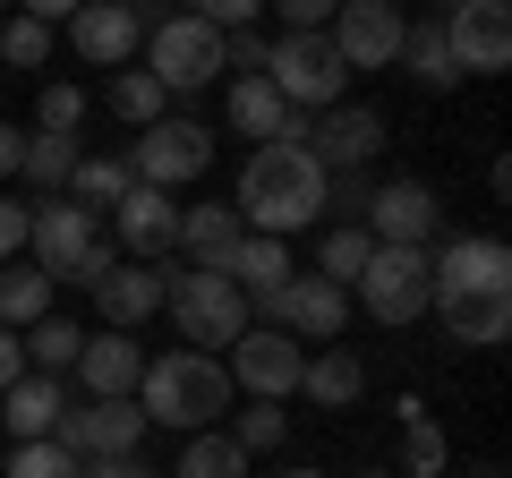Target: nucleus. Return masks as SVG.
Segmentation results:
<instances>
[{
  "instance_id": "obj_1",
  "label": "nucleus",
  "mask_w": 512,
  "mask_h": 478,
  "mask_svg": "<svg viewBox=\"0 0 512 478\" xmlns=\"http://www.w3.org/2000/svg\"><path fill=\"white\" fill-rule=\"evenodd\" d=\"M231 214L265 239H291L308 222H325V163L308 146H291V137H265L248 154V171H239V188H231Z\"/></svg>"
},
{
  "instance_id": "obj_2",
  "label": "nucleus",
  "mask_w": 512,
  "mask_h": 478,
  "mask_svg": "<svg viewBox=\"0 0 512 478\" xmlns=\"http://www.w3.org/2000/svg\"><path fill=\"white\" fill-rule=\"evenodd\" d=\"M137 410H146V427H180V436H197V427H214L222 410H231V368H222L214 350H163V359H146V376H137Z\"/></svg>"
},
{
  "instance_id": "obj_3",
  "label": "nucleus",
  "mask_w": 512,
  "mask_h": 478,
  "mask_svg": "<svg viewBox=\"0 0 512 478\" xmlns=\"http://www.w3.org/2000/svg\"><path fill=\"white\" fill-rule=\"evenodd\" d=\"M163 308H171V325H180V342H188V350H231L239 333H248V291H239L231 274H197V265H171Z\"/></svg>"
},
{
  "instance_id": "obj_4",
  "label": "nucleus",
  "mask_w": 512,
  "mask_h": 478,
  "mask_svg": "<svg viewBox=\"0 0 512 478\" xmlns=\"http://www.w3.org/2000/svg\"><path fill=\"white\" fill-rule=\"evenodd\" d=\"M26 248H35L26 265H43L52 282H94V274L111 265L103 214H86V205H69V197H43V205H35V222H26Z\"/></svg>"
},
{
  "instance_id": "obj_5",
  "label": "nucleus",
  "mask_w": 512,
  "mask_h": 478,
  "mask_svg": "<svg viewBox=\"0 0 512 478\" xmlns=\"http://www.w3.org/2000/svg\"><path fill=\"white\" fill-rule=\"evenodd\" d=\"M265 86L282 94L291 111H333L342 103V86H350V69H342V52H333L325 35H282L274 43V60H265Z\"/></svg>"
},
{
  "instance_id": "obj_6",
  "label": "nucleus",
  "mask_w": 512,
  "mask_h": 478,
  "mask_svg": "<svg viewBox=\"0 0 512 478\" xmlns=\"http://www.w3.org/2000/svg\"><path fill=\"white\" fill-rule=\"evenodd\" d=\"M146 77H154L163 94L214 86V77H222V35L197 18V9H180L171 26H154V35H146Z\"/></svg>"
},
{
  "instance_id": "obj_7",
  "label": "nucleus",
  "mask_w": 512,
  "mask_h": 478,
  "mask_svg": "<svg viewBox=\"0 0 512 478\" xmlns=\"http://www.w3.org/2000/svg\"><path fill=\"white\" fill-rule=\"evenodd\" d=\"M359 231L376 239V248H436V239H444V205H436L427 180H402V171H393V180H376Z\"/></svg>"
},
{
  "instance_id": "obj_8",
  "label": "nucleus",
  "mask_w": 512,
  "mask_h": 478,
  "mask_svg": "<svg viewBox=\"0 0 512 478\" xmlns=\"http://www.w3.org/2000/svg\"><path fill=\"white\" fill-rule=\"evenodd\" d=\"M248 325H282L291 342H342V325H350V291H342V282H325V274H291L274 299H256Z\"/></svg>"
},
{
  "instance_id": "obj_9",
  "label": "nucleus",
  "mask_w": 512,
  "mask_h": 478,
  "mask_svg": "<svg viewBox=\"0 0 512 478\" xmlns=\"http://www.w3.org/2000/svg\"><path fill=\"white\" fill-rule=\"evenodd\" d=\"M231 393H248V402H282V393H299V368H308V342H291L282 325H248L231 342Z\"/></svg>"
},
{
  "instance_id": "obj_10",
  "label": "nucleus",
  "mask_w": 512,
  "mask_h": 478,
  "mask_svg": "<svg viewBox=\"0 0 512 478\" xmlns=\"http://www.w3.org/2000/svg\"><path fill=\"white\" fill-rule=\"evenodd\" d=\"M214 163V129H197V120H154L137 146H128V180H146V188H188L197 171Z\"/></svg>"
},
{
  "instance_id": "obj_11",
  "label": "nucleus",
  "mask_w": 512,
  "mask_h": 478,
  "mask_svg": "<svg viewBox=\"0 0 512 478\" xmlns=\"http://www.w3.org/2000/svg\"><path fill=\"white\" fill-rule=\"evenodd\" d=\"M350 291H359V308L376 316V325H410V316H427V248H376Z\"/></svg>"
},
{
  "instance_id": "obj_12",
  "label": "nucleus",
  "mask_w": 512,
  "mask_h": 478,
  "mask_svg": "<svg viewBox=\"0 0 512 478\" xmlns=\"http://www.w3.org/2000/svg\"><path fill=\"white\" fill-rule=\"evenodd\" d=\"M402 9H384V0H333V18H325V43L342 52V69H393L402 60Z\"/></svg>"
},
{
  "instance_id": "obj_13",
  "label": "nucleus",
  "mask_w": 512,
  "mask_h": 478,
  "mask_svg": "<svg viewBox=\"0 0 512 478\" xmlns=\"http://www.w3.org/2000/svg\"><path fill=\"white\" fill-rule=\"evenodd\" d=\"M52 444H69L77 461H137L146 444V410L137 402H69L52 427Z\"/></svg>"
},
{
  "instance_id": "obj_14",
  "label": "nucleus",
  "mask_w": 512,
  "mask_h": 478,
  "mask_svg": "<svg viewBox=\"0 0 512 478\" xmlns=\"http://www.w3.org/2000/svg\"><path fill=\"white\" fill-rule=\"evenodd\" d=\"M163 282H171V265H163V257H128V265L111 257L103 274L86 282V291H94V308H103V325H111V333H137L154 308H163Z\"/></svg>"
},
{
  "instance_id": "obj_15",
  "label": "nucleus",
  "mask_w": 512,
  "mask_h": 478,
  "mask_svg": "<svg viewBox=\"0 0 512 478\" xmlns=\"http://www.w3.org/2000/svg\"><path fill=\"white\" fill-rule=\"evenodd\" d=\"M308 154L325 163V180H333V171H367L384 154V111H367V103L316 111V120H308Z\"/></svg>"
},
{
  "instance_id": "obj_16",
  "label": "nucleus",
  "mask_w": 512,
  "mask_h": 478,
  "mask_svg": "<svg viewBox=\"0 0 512 478\" xmlns=\"http://www.w3.org/2000/svg\"><path fill=\"white\" fill-rule=\"evenodd\" d=\"M444 43H453V69L461 77L512 69V9H504V0H470V9L444 18Z\"/></svg>"
},
{
  "instance_id": "obj_17",
  "label": "nucleus",
  "mask_w": 512,
  "mask_h": 478,
  "mask_svg": "<svg viewBox=\"0 0 512 478\" xmlns=\"http://www.w3.org/2000/svg\"><path fill=\"white\" fill-rule=\"evenodd\" d=\"M69 43L86 69H137V52H146V26L128 18L120 0H77L69 9Z\"/></svg>"
},
{
  "instance_id": "obj_18",
  "label": "nucleus",
  "mask_w": 512,
  "mask_h": 478,
  "mask_svg": "<svg viewBox=\"0 0 512 478\" xmlns=\"http://www.w3.org/2000/svg\"><path fill=\"white\" fill-rule=\"evenodd\" d=\"M137 376H146V350L128 342V333H86V350H77L86 402H137Z\"/></svg>"
},
{
  "instance_id": "obj_19",
  "label": "nucleus",
  "mask_w": 512,
  "mask_h": 478,
  "mask_svg": "<svg viewBox=\"0 0 512 478\" xmlns=\"http://www.w3.org/2000/svg\"><path fill=\"white\" fill-rule=\"evenodd\" d=\"M111 222H120V248H128V257H171V239H180V197L137 180L120 205H111Z\"/></svg>"
},
{
  "instance_id": "obj_20",
  "label": "nucleus",
  "mask_w": 512,
  "mask_h": 478,
  "mask_svg": "<svg viewBox=\"0 0 512 478\" xmlns=\"http://www.w3.org/2000/svg\"><path fill=\"white\" fill-rule=\"evenodd\" d=\"M444 316V342L461 350H495L512 333V291H453V299H427Z\"/></svg>"
},
{
  "instance_id": "obj_21",
  "label": "nucleus",
  "mask_w": 512,
  "mask_h": 478,
  "mask_svg": "<svg viewBox=\"0 0 512 478\" xmlns=\"http://www.w3.org/2000/svg\"><path fill=\"white\" fill-rule=\"evenodd\" d=\"M60 410H69V393H60V376H35V368H26L18 385L0 393V427H9L18 444H43V436L60 427Z\"/></svg>"
},
{
  "instance_id": "obj_22",
  "label": "nucleus",
  "mask_w": 512,
  "mask_h": 478,
  "mask_svg": "<svg viewBox=\"0 0 512 478\" xmlns=\"http://www.w3.org/2000/svg\"><path fill=\"white\" fill-rule=\"evenodd\" d=\"M239 239H248V222H239L231 205H180V239H171V248H188L197 274H222V257H231Z\"/></svg>"
},
{
  "instance_id": "obj_23",
  "label": "nucleus",
  "mask_w": 512,
  "mask_h": 478,
  "mask_svg": "<svg viewBox=\"0 0 512 478\" xmlns=\"http://www.w3.org/2000/svg\"><path fill=\"white\" fill-rule=\"evenodd\" d=\"M222 274H231L248 299H274L282 282L299 274V265H291V239H265V231H248V239L231 248V257H222Z\"/></svg>"
},
{
  "instance_id": "obj_24",
  "label": "nucleus",
  "mask_w": 512,
  "mask_h": 478,
  "mask_svg": "<svg viewBox=\"0 0 512 478\" xmlns=\"http://www.w3.org/2000/svg\"><path fill=\"white\" fill-rule=\"evenodd\" d=\"M299 393H308L316 410H350V402L367 393V368L350 359V350H333V342H325V350L308 359V368H299Z\"/></svg>"
},
{
  "instance_id": "obj_25",
  "label": "nucleus",
  "mask_w": 512,
  "mask_h": 478,
  "mask_svg": "<svg viewBox=\"0 0 512 478\" xmlns=\"http://www.w3.org/2000/svg\"><path fill=\"white\" fill-rule=\"evenodd\" d=\"M18 350H26V368H35V376H69L77 350H86V325H69V316H35V325L18 333Z\"/></svg>"
},
{
  "instance_id": "obj_26",
  "label": "nucleus",
  "mask_w": 512,
  "mask_h": 478,
  "mask_svg": "<svg viewBox=\"0 0 512 478\" xmlns=\"http://www.w3.org/2000/svg\"><path fill=\"white\" fill-rule=\"evenodd\" d=\"M453 470V444L427 419V402H402V478H444Z\"/></svg>"
},
{
  "instance_id": "obj_27",
  "label": "nucleus",
  "mask_w": 512,
  "mask_h": 478,
  "mask_svg": "<svg viewBox=\"0 0 512 478\" xmlns=\"http://www.w3.org/2000/svg\"><path fill=\"white\" fill-rule=\"evenodd\" d=\"M128 188H137V180H128L120 154H77V171H69V205H86V214H111Z\"/></svg>"
},
{
  "instance_id": "obj_28",
  "label": "nucleus",
  "mask_w": 512,
  "mask_h": 478,
  "mask_svg": "<svg viewBox=\"0 0 512 478\" xmlns=\"http://www.w3.org/2000/svg\"><path fill=\"white\" fill-rule=\"evenodd\" d=\"M402 69L419 77V86H461V69H453V43H444V18H427V26H402Z\"/></svg>"
},
{
  "instance_id": "obj_29",
  "label": "nucleus",
  "mask_w": 512,
  "mask_h": 478,
  "mask_svg": "<svg viewBox=\"0 0 512 478\" xmlns=\"http://www.w3.org/2000/svg\"><path fill=\"white\" fill-rule=\"evenodd\" d=\"M35 316H52V274L43 265H0V325L26 333Z\"/></svg>"
},
{
  "instance_id": "obj_30",
  "label": "nucleus",
  "mask_w": 512,
  "mask_h": 478,
  "mask_svg": "<svg viewBox=\"0 0 512 478\" xmlns=\"http://www.w3.org/2000/svg\"><path fill=\"white\" fill-rule=\"evenodd\" d=\"M282 120H291V103H282L265 77H231V129H239V137L265 146V137H282Z\"/></svg>"
},
{
  "instance_id": "obj_31",
  "label": "nucleus",
  "mask_w": 512,
  "mask_h": 478,
  "mask_svg": "<svg viewBox=\"0 0 512 478\" xmlns=\"http://www.w3.org/2000/svg\"><path fill=\"white\" fill-rule=\"evenodd\" d=\"M103 103H111V120H128V129H154V120L171 111V94L154 86L146 69H111V94H103Z\"/></svg>"
},
{
  "instance_id": "obj_32",
  "label": "nucleus",
  "mask_w": 512,
  "mask_h": 478,
  "mask_svg": "<svg viewBox=\"0 0 512 478\" xmlns=\"http://www.w3.org/2000/svg\"><path fill=\"white\" fill-rule=\"evenodd\" d=\"M163 478H248V453L231 436H214V427H197L180 444V470H163Z\"/></svg>"
},
{
  "instance_id": "obj_33",
  "label": "nucleus",
  "mask_w": 512,
  "mask_h": 478,
  "mask_svg": "<svg viewBox=\"0 0 512 478\" xmlns=\"http://www.w3.org/2000/svg\"><path fill=\"white\" fill-rule=\"evenodd\" d=\"M18 171L43 188V197H60V188H69V171H77V137L35 129V137H26V154H18Z\"/></svg>"
},
{
  "instance_id": "obj_34",
  "label": "nucleus",
  "mask_w": 512,
  "mask_h": 478,
  "mask_svg": "<svg viewBox=\"0 0 512 478\" xmlns=\"http://www.w3.org/2000/svg\"><path fill=\"white\" fill-rule=\"evenodd\" d=\"M43 60H52V26L9 9V18H0V69H43Z\"/></svg>"
},
{
  "instance_id": "obj_35",
  "label": "nucleus",
  "mask_w": 512,
  "mask_h": 478,
  "mask_svg": "<svg viewBox=\"0 0 512 478\" xmlns=\"http://www.w3.org/2000/svg\"><path fill=\"white\" fill-rule=\"evenodd\" d=\"M0 478H86V461H77L69 444L43 436V444H18V453L0 461Z\"/></svg>"
},
{
  "instance_id": "obj_36",
  "label": "nucleus",
  "mask_w": 512,
  "mask_h": 478,
  "mask_svg": "<svg viewBox=\"0 0 512 478\" xmlns=\"http://www.w3.org/2000/svg\"><path fill=\"white\" fill-rule=\"evenodd\" d=\"M367 257H376V239H367L359 222H342V231H325V265H316V274H325V282H342V291H350Z\"/></svg>"
},
{
  "instance_id": "obj_37",
  "label": "nucleus",
  "mask_w": 512,
  "mask_h": 478,
  "mask_svg": "<svg viewBox=\"0 0 512 478\" xmlns=\"http://www.w3.org/2000/svg\"><path fill=\"white\" fill-rule=\"evenodd\" d=\"M282 436H291V419H282V402H248V410H239V427H231V444H239V453H274V444Z\"/></svg>"
},
{
  "instance_id": "obj_38",
  "label": "nucleus",
  "mask_w": 512,
  "mask_h": 478,
  "mask_svg": "<svg viewBox=\"0 0 512 478\" xmlns=\"http://www.w3.org/2000/svg\"><path fill=\"white\" fill-rule=\"evenodd\" d=\"M35 120H43L52 137H77V120H86V86H69V77H60V86H43Z\"/></svg>"
},
{
  "instance_id": "obj_39",
  "label": "nucleus",
  "mask_w": 512,
  "mask_h": 478,
  "mask_svg": "<svg viewBox=\"0 0 512 478\" xmlns=\"http://www.w3.org/2000/svg\"><path fill=\"white\" fill-rule=\"evenodd\" d=\"M26 222H35V205L0 197V265H18V257H26Z\"/></svg>"
},
{
  "instance_id": "obj_40",
  "label": "nucleus",
  "mask_w": 512,
  "mask_h": 478,
  "mask_svg": "<svg viewBox=\"0 0 512 478\" xmlns=\"http://www.w3.org/2000/svg\"><path fill=\"white\" fill-rule=\"evenodd\" d=\"M256 9H265V0H197V18L214 26V35H239V26H256Z\"/></svg>"
},
{
  "instance_id": "obj_41",
  "label": "nucleus",
  "mask_w": 512,
  "mask_h": 478,
  "mask_svg": "<svg viewBox=\"0 0 512 478\" xmlns=\"http://www.w3.org/2000/svg\"><path fill=\"white\" fill-rule=\"evenodd\" d=\"M265 9H282L291 35H325V18H333V0H265Z\"/></svg>"
},
{
  "instance_id": "obj_42",
  "label": "nucleus",
  "mask_w": 512,
  "mask_h": 478,
  "mask_svg": "<svg viewBox=\"0 0 512 478\" xmlns=\"http://www.w3.org/2000/svg\"><path fill=\"white\" fill-rule=\"evenodd\" d=\"M120 9H128L137 26H146V35H154V26H171V18H180V0H120Z\"/></svg>"
},
{
  "instance_id": "obj_43",
  "label": "nucleus",
  "mask_w": 512,
  "mask_h": 478,
  "mask_svg": "<svg viewBox=\"0 0 512 478\" xmlns=\"http://www.w3.org/2000/svg\"><path fill=\"white\" fill-rule=\"evenodd\" d=\"M18 376H26V350H18V333H9V325H0V393H9V385H18Z\"/></svg>"
},
{
  "instance_id": "obj_44",
  "label": "nucleus",
  "mask_w": 512,
  "mask_h": 478,
  "mask_svg": "<svg viewBox=\"0 0 512 478\" xmlns=\"http://www.w3.org/2000/svg\"><path fill=\"white\" fill-rule=\"evenodd\" d=\"M9 9H18V18H43V26H52V18H69L77 0H9Z\"/></svg>"
},
{
  "instance_id": "obj_45",
  "label": "nucleus",
  "mask_w": 512,
  "mask_h": 478,
  "mask_svg": "<svg viewBox=\"0 0 512 478\" xmlns=\"http://www.w3.org/2000/svg\"><path fill=\"white\" fill-rule=\"evenodd\" d=\"M18 154H26V137L9 129V120H0V180H9V171H18Z\"/></svg>"
},
{
  "instance_id": "obj_46",
  "label": "nucleus",
  "mask_w": 512,
  "mask_h": 478,
  "mask_svg": "<svg viewBox=\"0 0 512 478\" xmlns=\"http://www.w3.org/2000/svg\"><path fill=\"white\" fill-rule=\"evenodd\" d=\"M461 478H504V470H495V461H470V470H461Z\"/></svg>"
},
{
  "instance_id": "obj_47",
  "label": "nucleus",
  "mask_w": 512,
  "mask_h": 478,
  "mask_svg": "<svg viewBox=\"0 0 512 478\" xmlns=\"http://www.w3.org/2000/svg\"><path fill=\"white\" fill-rule=\"evenodd\" d=\"M282 478H325V470H282Z\"/></svg>"
},
{
  "instance_id": "obj_48",
  "label": "nucleus",
  "mask_w": 512,
  "mask_h": 478,
  "mask_svg": "<svg viewBox=\"0 0 512 478\" xmlns=\"http://www.w3.org/2000/svg\"><path fill=\"white\" fill-rule=\"evenodd\" d=\"M359 478H402V470H359Z\"/></svg>"
},
{
  "instance_id": "obj_49",
  "label": "nucleus",
  "mask_w": 512,
  "mask_h": 478,
  "mask_svg": "<svg viewBox=\"0 0 512 478\" xmlns=\"http://www.w3.org/2000/svg\"><path fill=\"white\" fill-rule=\"evenodd\" d=\"M453 9H470V0H444V18H453Z\"/></svg>"
},
{
  "instance_id": "obj_50",
  "label": "nucleus",
  "mask_w": 512,
  "mask_h": 478,
  "mask_svg": "<svg viewBox=\"0 0 512 478\" xmlns=\"http://www.w3.org/2000/svg\"><path fill=\"white\" fill-rule=\"evenodd\" d=\"M384 9H402V0H384Z\"/></svg>"
},
{
  "instance_id": "obj_51",
  "label": "nucleus",
  "mask_w": 512,
  "mask_h": 478,
  "mask_svg": "<svg viewBox=\"0 0 512 478\" xmlns=\"http://www.w3.org/2000/svg\"><path fill=\"white\" fill-rule=\"evenodd\" d=\"M0 18H9V0H0Z\"/></svg>"
}]
</instances>
